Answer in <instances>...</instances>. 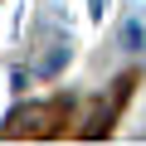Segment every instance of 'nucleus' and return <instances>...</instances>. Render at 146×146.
Segmentation results:
<instances>
[{
  "instance_id": "f257e3e1",
  "label": "nucleus",
  "mask_w": 146,
  "mask_h": 146,
  "mask_svg": "<svg viewBox=\"0 0 146 146\" xmlns=\"http://www.w3.org/2000/svg\"><path fill=\"white\" fill-rule=\"evenodd\" d=\"M49 117H54V107H49V102H29V107H25V112H15L10 122H20V131H34V136H39V131H49Z\"/></svg>"
},
{
  "instance_id": "f03ea898",
  "label": "nucleus",
  "mask_w": 146,
  "mask_h": 146,
  "mask_svg": "<svg viewBox=\"0 0 146 146\" xmlns=\"http://www.w3.org/2000/svg\"><path fill=\"white\" fill-rule=\"evenodd\" d=\"M68 63V39H58L54 49H44V58H39V73H58Z\"/></svg>"
},
{
  "instance_id": "7ed1b4c3",
  "label": "nucleus",
  "mask_w": 146,
  "mask_h": 146,
  "mask_svg": "<svg viewBox=\"0 0 146 146\" xmlns=\"http://www.w3.org/2000/svg\"><path fill=\"white\" fill-rule=\"evenodd\" d=\"M122 44H127V49H146V25H141V15H131V20L122 25Z\"/></svg>"
},
{
  "instance_id": "20e7f679",
  "label": "nucleus",
  "mask_w": 146,
  "mask_h": 146,
  "mask_svg": "<svg viewBox=\"0 0 146 146\" xmlns=\"http://www.w3.org/2000/svg\"><path fill=\"white\" fill-rule=\"evenodd\" d=\"M107 5H112V0H93V20H102V15H107Z\"/></svg>"
}]
</instances>
